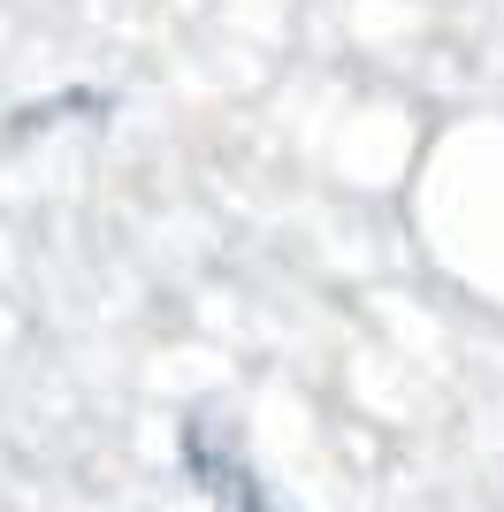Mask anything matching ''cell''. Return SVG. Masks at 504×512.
Returning <instances> with one entry per match:
<instances>
[{"instance_id":"cell-1","label":"cell","mask_w":504,"mask_h":512,"mask_svg":"<svg viewBox=\"0 0 504 512\" xmlns=\"http://www.w3.org/2000/svg\"><path fill=\"white\" fill-rule=\"evenodd\" d=\"M176 459H184L191 490L207 497V505L222 512H291L283 497L268 490V474L245 459V436H237L230 413H184V428H176Z\"/></svg>"}]
</instances>
